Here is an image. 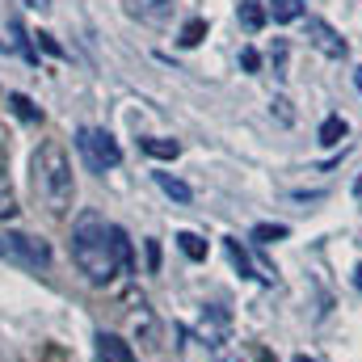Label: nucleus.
Returning a JSON list of instances; mask_svg holds the SVG:
<instances>
[{
    "label": "nucleus",
    "instance_id": "28",
    "mask_svg": "<svg viewBox=\"0 0 362 362\" xmlns=\"http://www.w3.org/2000/svg\"><path fill=\"white\" fill-rule=\"evenodd\" d=\"M354 274H358V278H354V282H358V286H362V266H358V270H354Z\"/></svg>",
    "mask_w": 362,
    "mask_h": 362
},
{
    "label": "nucleus",
    "instance_id": "21",
    "mask_svg": "<svg viewBox=\"0 0 362 362\" xmlns=\"http://www.w3.org/2000/svg\"><path fill=\"white\" fill-rule=\"evenodd\" d=\"M156 266H160V245L148 240V270H156Z\"/></svg>",
    "mask_w": 362,
    "mask_h": 362
},
{
    "label": "nucleus",
    "instance_id": "1",
    "mask_svg": "<svg viewBox=\"0 0 362 362\" xmlns=\"http://www.w3.org/2000/svg\"><path fill=\"white\" fill-rule=\"evenodd\" d=\"M72 262H76V270L85 274L93 286H105L122 270H131V240L105 215L85 211L72 223Z\"/></svg>",
    "mask_w": 362,
    "mask_h": 362
},
{
    "label": "nucleus",
    "instance_id": "29",
    "mask_svg": "<svg viewBox=\"0 0 362 362\" xmlns=\"http://www.w3.org/2000/svg\"><path fill=\"white\" fill-rule=\"evenodd\" d=\"M0 257H4V245H0Z\"/></svg>",
    "mask_w": 362,
    "mask_h": 362
},
{
    "label": "nucleus",
    "instance_id": "10",
    "mask_svg": "<svg viewBox=\"0 0 362 362\" xmlns=\"http://www.w3.org/2000/svg\"><path fill=\"white\" fill-rule=\"evenodd\" d=\"M139 148H144L148 156H160V160H173V156L181 152L177 139H139Z\"/></svg>",
    "mask_w": 362,
    "mask_h": 362
},
{
    "label": "nucleus",
    "instance_id": "23",
    "mask_svg": "<svg viewBox=\"0 0 362 362\" xmlns=\"http://www.w3.org/2000/svg\"><path fill=\"white\" fill-rule=\"evenodd\" d=\"M25 4H30V8H38V13H47V8H51V0H25Z\"/></svg>",
    "mask_w": 362,
    "mask_h": 362
},
{
    "label": "nucleus",
    "instance_id": "18",
    "mask_svg": "<svg viewBox=\"0 0 362 362\" xmlns=\"http://www.w3.org/2000/svg\"><path fill=\"white\" fill-rule=\"evenodd\" d=\"M240 64H245V72H257V68H262V55H257L253 47H245V51H240Z\"/></svg>",
    "mask_w": 362,
    "mask_h": 362
},
{
    "label": "nucleus",
    "instance_id": "7",
    "mask_svg": "<svg viewBox=\"0 0 362 362\" xmlns=\"http://www.w3.org/2000/svg\"><path fill=\"white\" fill-rule=\"evenodd\" d=\"M21 206H17V189H13V181L4 173V165H0V219H13Z\"/></svg>",
    "mask_w": 362,
    "mask_h": 362
},
{
    "label": "nucleus",
    "instance_id": "5",
    "mask_svg": "<svg viewBox=\"0 0 362 362\" xmlns=\"http://www.w3.org/2000/svg\"><path fill=\"white\" fill-rule=\"evenodd\" d=\"M308 42L320 51V55H329V59H341L350 47H346V38L325 21V17H308Z\"/></svg>",
    "mask_w": 362,
    "mask_h": 362
},
{
    "label": "nucleus",
    "instance_id": "27",
    "mask_svg": "<svg viewBox=\"0 0 362 362\" xmlns=\"http://www.w3.org/2000/svg\"><path fill=\"white\" fill-rule=\"evenodd\" d=\"M295 362H316V358H308V354H299V358H295Z\"/></svg>",
    "mask_w": 362,
    "mask_h": 362
},
{
    "label": "nucleus",
    "instance_id": "6",
    "mask_svg": "<svg viewBox=\"0 0 362 362\" xmlns=\"http://www.w3.org/2000/svg\"><path fill=\"white\" fill-rule=\"evenodd\" d=\"M97 362H139L131 354V346L114 333H97Z\"/></svg>",
    "mask_w": 362,
    "mask_h": 362
},
{
    "label": "nucleus",
    "instance_id": "13",
    "mask_svg": "<svg viewBox=\"0 0 362 362\" xmlns=\"http://www.w3.org/2000/svg\"><path fill=\"white\" fill-rule=\"evenodd\" d=\"M240 25H245V30H262V25H266V8L253 4V0H240Z\"/></svg>",
    "mask_w": 362,
    "mask_h": 362
},
{
    "label": "nucleus",
    "instance_id": "4",
    "mask_svg": "<svg viewBox=\"0 0 362 362\" xmlns=\"http://www.w3.org/2000/svg\"><path fill=\"white\" fill-rule=\"evenodd\" d=\"M0 245H4V257H13V262H21V266H30V270H42V266L51 262V249H47L42 240H34V236L8 232Z\"/></svg>",
    "mask_w": 362,
    "mask_h": 362
},
{
    "label": "nucleus",
    "instance_id": "15",
    "mask_svg": "<svg viewBox=\"0 0 362 362\" xmlns=\"http://www.w3.org/2000/svg\"><path fill=\"white\" fill-rule=\"evenodd\" d=\"M177 245H181V253H185L189 262H202V257H206V245H202V240H198L194 232H181Z\"/></svg>",
    "mask_w": 362,
    "mask_h": 362
},
{
    "label": "nucleus",
    "instance_id": "16",
    "mask_svg": "<svg viewBox=\"0 0 362 362\" xmlns=\"http://www.w3.org/2000/svg\"><path fill=\"white\" fill-rule=\"evenodd\" d=\"M228 257H232V266H236V270L245 274V278H257V274H253V262L245 257V249H240L236 240H228Z\"/></svg>",
    "mask_w": 362,
    "mask_h": 362
},
{
    "label": "nucleus",
    "instance_id": "3",
    "mask_svg": "<svg viewBox=\"0 0 362 362\" xmlns=\"http://www.w3.org/2000/svg\"><path fill=\"white\" fill-rule=\"evenodd\" d=\"M76 148H81V156H85V165H89L93 173H105V169H114L122 160V148L101 127H81L76 131Z\"/></svg>",
    "mask_w": 362,
    "mask_h": 362
},
{
    "label": "nucleus",
    "instance_id": "22",
    "mask_svg": "<svg viewBox=\"0 0 362 362\" xmlns=\"http://www.w3.org/2000/svg\"><path fill=\"white\" fill-rule=\"evenodd\" d=\"M38 38H42V47H47V51H51V55H64V51H59V42H55V38H51V34H38Z\"/></svg>",
    "mask_w": 362,
    "mask_h": 362
},
{
    "label": "nucleus",
    "instance_id": "20",
    "mask_svg": "<svg viewBox=\"0 0 362 362\" xmlns=\"http://www.w3.org/2000/svg\"><path fill=\"white\" fill-rule=\"evenodd\" d=\"M148 8H144V17H152V21H160L165 17V0H144Z\"/></svg>",
    "mask_w": 362,
    "mask_h": 362
},
{
    "label": "nucleus",
    "instance_id": "17",
    "mask_svg": "<svg viewBox=\"0 0 362 362\" xmlns=\"http://www.w3.org/2000/svg\"><path fill=\"white\" fill-rule=\"evenodd\" d=\"M282 236H286V228H282V223H262V228H253V240H262V245L282 240Z\"/></svg>",
    "mask_w": 362,
    "mask_h": 362
},
{
    "label": "nucleus",
    "instance_id": "9",
    "mask_svg": "<svg viewBox=\"0 0 362 362\" xmlns=\"http://www.w3.org/2000/svg\"><path fill=\"white\" fill-rule=\"evenodd\" d=\"M274 21H299L303 17V0H266Z\"/></svg>",
    "mask_w": 362,
    "mask_h": 362
},
{
    "label": "nucleus",
    "instance_id": "26",
    "mask_svg": "<svg viewBox=\"0 0 362 362\" xmlns=\"http://www.w3.org/2000/svg\"><path fill=\"white\" fill-rule=\"evenodd\" d=\"M354 194H358V198H362V173H358V181H354Z\"/></svg>",
    "mask_w": 362,
    "mask_h": 362
},
{
    "label": "nucleus",
    "instance_id": "19",
    "mask_svg": "<svg viewBox=\"0 0 362 362\" xmlns=\"http://www.w3.org/2000/svg\"><path fill=\"white\" fill-rule=\"evenodd\" d=\"M282 68H286V42H274V72H278V76H286Z\"/></svg>",
    "mask_w": 362,
    "mask_h": 362
},
{
    "label": "nucleus",
    "instance_id": "11",
    "mask_svg": "<svg viewBox=\"0 0 362 362\" xmlns=\"http://www.w3.org/2000/svg\"><path fill=\"white\" fill-rule=\"evenodd\" d=\"M156 185H160V189H165V194H169L173 202H189V198H194V189H189L185 181L169 177V173H156Z\"/></svg>",
    "mask_w": 362,
    "mask_h": 362
},
{
    "label": "nucleus",
    "instance_id": "25",
    "mask_svg": "<svg viewBox=\"0 0 362 362\" xmlns=\"http://www.w3.org/2000/svg\"><path fill=\"white\" fill-rule=\"evenodd\" d=\"M354 85L362 89V68H354Z\"/></svg>",
    "mask_w": 362,
    "mask_h": 362
},
{
    "label": "nucleus",
    "instance_id": "24",
    "mask_svg": "<svg viewBox=\"0 0 362 362\" xmlns=\"http://www.w3.org/2000/svg\"><path fill=\"white\" fill-rule=\"evenodd\" d=\"M257 362H274V358H270V350H262V354H257Z\"/></svg>",
    "mask_w": 362,
    "mask_h": 362
},
{
    "label": "nucleus",
    "instance_id": "12",
    "mask_svg": "<svg viewBox=\"0 0 362 362\" xmlns=\"http://www.w3.org/2000/svg\"><path fill=\"white\" fill-rule=\"evenodd\" d=\"M8 105H13V114H17V118H25V122H42V110H38L25 93H13V97H8Z\"/></svg>",
    "mask_w": 362,
    "mask_h": 362
},
{
    "label": "nucleus",
    "instance_id": "8",
    "mask_svg": "<svg viewBox=\"0 0 362 362\" xmlns=\"http://www.w3.org/2000/svg\"><path fill=\"white\" fill-rule=\"evenodd\" d=\"M341 139H346V118H341V114H329V118L320 122V144L333 148V144H341Z\"/></svg>",
    "mask_w": 362,
    "mask_h": 362
},
{
    "label": "nucleus",
    "instance_id": "2",
    "mask_svg": "<svg viewBox=\"0 0 362 362\" xmlns=\"http://www.w3.org/2000/svg\"><path fill=\"white\" fill-rule=\"evenodd\" d=\"M30 177H34V194L47 206V215H68L76 202V177H72V160L64 152V144L47 139L34 160H30Z\"/></svg>",
    "mask_w": 362,
    "mask_h": 362
},
{
    "label": "nucleus",
    "instance_id": "14",
    "mask_svg": "<svg viewBox=\"0 0 362 362\" xmlns=\"http://www.w3.org/2000/svg\"><path fill=\"white\" fill-rule=\"evenodd\" d=\"M202 34H206V21H202V17H194V21H185V25H181V47H198V42H202Z\"/></svg>",
    "mask_w": 362,
    "mask_h": 362
}]
</instances>
